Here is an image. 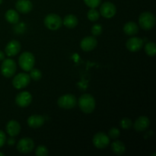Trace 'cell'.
Instances as JSON below:
<instances>
[{
    "label": "cell",
    "mask_w": 156,
    "mask_h": 156,
    "mask_svg": "<svg viewBox=\"0 0 156 156\" xmlns=\"http://www.w3.org/2000/svg\"><path fill=\"white\" fill-rule=\"evenodd\" d=\"M57 105L62 109H73L77 105V99L72 94H66L60 96L57 101Z\"/></svg>",
    "instance_id": "cell-5"
},
{
    "label": "cell",
    "mask_w": 156,
    "mask_h": 156,
    "mask_svg": "<svg viewBox=\"0 0 156 156\" xmlns=\"http://www.w3.org/2000/svg\"><path fill=\"white\" fill-rule=\"evenodd\" d=\"M18 64L24 71L29 72L34 66V56L30 52H24L18 58Z\"/></svg>",
    "instance_id": "cell-2"
},
{
    "label": "cell",
    "mask_w": 156,
    "mask_h": 156,
    "mask_svg": "<svg viewBox=\"0 0 156 156\" xmlns=\"http://www.w3.org/2000/svg\"><path fill=\"white\" fill-rule=\"evenodd\" d=\"M21 50V44L18 41L12 40L8 43L5 48V53L8 56H15Z\"/></svg>",
    "instance_id": "cell-15"
},
{
    "label": "cell",
    "mask_w": 156,
    "mask_h": 156,
    "mask_svg": "<svg viewBox=\"0 0 156 156\" xmlns=\"http://www.w3.org/2000/svg\"><path fill=\"white\" fill-rule=\"evenodd\" d=\"M123 32L128 36H133L139 32V26L133 21H128L123 26Z\"/></svg>",
    "instance_id": "cell-19"
},
{
    "label": "cell",
    "mask_w": 156,
    "mask_h": 156,
    "mask_svg": "<svg viewBox=\"0 0 156 156\" xmlns=\"http://www.w3.org/2000/svg\"><path fill=\"white\" fill-rule=\"evenodd\" d=\"M144 41L143 39L137 37H132L127 40L126 43V47L129 51L132 53H136L141 50L143 47Z\"/></svg>",
    "instance_id": "cell-11"
},
{
    "label": "cell",
    "mask_w": 156,
    "mask_h": 156,
    "mask_svg": "<svg viewBox=\"0 0 156 156\" xmlns=\"http://www.w3.org/2000/svg\"><path fill=\"white\" fill-rule=\"evenodd\" d=\"M32 101V95L27 91H21L15 98V103L21 108H26L29 106Z\"/></svg>",
    "instance_id": "cell-12"
},
{
    "label": "cell",
    "mask_w": 156,
    "mask_h": 156,
    "mask_svg": "<svg viewBox=\"0 0 156 156\" xmlns=\"http://www.w3.org/2000/svg\"><path fill=\"white\" fill-rule=\"evenodd\" d=\"M15 8L18 12L27 14L33 9V4L30 0H18L15 3Z\"/></svg>",
    "instance_id": "cell-17"
},
{
    "label": "cell",
    "mask_w": 156,
    "mask_h": 156,
    "mask_svg": "<svg viewBox=\"0 0 156 156\" xmlns=\"http://www.w3.org/2000/svg\"><path fill=\"white\" fill-rule=\"evenodd\" d=\"M7 143L9 146H12L15 144V140L14 138V136H11L10 138H9V140H7Z\"/></svg>",
    "instance_id": "cell-32"
},
{
    "label": "cell",
    "mask_w": 156,
    "mask_h": 156,
    "mask_svg": "<svg viewBox=\"0 0 156 156\" xmlns=\"http://www.w3.org/2000/svg\"><path fill=\"white\" fill-rule=\"evenodd\" d=\"M17 69L16 62L12 59H5L1 66V73L4 77L11 78L15 74Z\"/></svg>",
    "instance_id": "cell-6"
},
{
    "label": "cell",
    "mask_w": 156,
    "mask_h": 156,
    "mask_svg": "<svg viewBox=\"0 0 156 156\" xmlns=\"http://www.w3.org/2000/svg\"><path fill=\"white\" fill-rule=\"evenodd\" d=\"M111 147L112 152L117 155H122L126 152V146L124 143L120 140H116L113 142L111 145Z\"/></svg>",
    "instance_id": "cell-20"
},
{
    "label": "cell",
    "mask_w": 156,
    "mask_h": 156,
    "mask_svg": "<svg viewBox=\"0 0 156 156\" xmlns=\"http://www.w3.org/2000/svg\"><path fill=\"white\" fill-rule=\"evenodd\" d=\"M117 9L114 3L111 2H105L100 7V15L105 18H111L116 15Z\"/></svg>",
    "instance_id": "cell-10"
},
{
    "label": "cell",
    "mask_w": 156,
    "mask_h": 156,
    "mask_svg": "<svg viewBox=\"0 0 156 156\" xmlns=\"http://www.w3.org/2000/svg\"><path fill=\"white\" fill-rule=\"evenodd\" d=\"M100 17V13L95 9H91L87 13V18L91 21H96Z\"/></svg>",
    "instance_id": "cell-24"
},
{
    "label": "cell",
    "mask_w": 156,
    "mask_h": 156,
    "mask_svg": "<svg viewBox=\"0 0 156 156\" xmlns=\"http://www.w3.org/2000/svg\"><path fill=\"white\" fill-rule=\"evenodd\" d=\"M35 154L37 156H47L48 155V149L44 146H39L35 150Z\"/></svg>",
    "instance_id": "cell-27"
},
{
    "label": "cell",
    "mask_w": 156,
    "mask_h": 156,
    "mask_svg": "<svg viewBox=\"0 0 156 156\" xmlns=\"http://www.w3.org/2000/svg\"><path fill=\"white\" fill-rule=\"evenodd\" d=\"M4 155H5L4 153H2V152H0V156H4Z\"/></svg>",
    "instance_id": "cell-34"
},
{
    "label": "cell",
    "mask_w": 156,
    "mask_h": 156,
    "mask_svg": "<svg viewBox=\"0 0 156 156\" xmlns=\"http://www.w3.org/2000/svg\"><path fill=\"white\" fill-rule=\"evenodd\" d=\"M150 126V120L146 116H141L136 120L133 126L136 132H143Z\"/></svg>",
    "instance_id": "cell-14"
},
{
    "label": "cell",
    "mask_w": 156,
    "mask_h": 156,
    "mask_svg": "<svg viewBox=\"0 0 156 156\" xmlns=\"http://www.w3.org/2000/svg\"><path fill=\"white\" fill-rule=\"evenodd\" d=\"M145 52L149 56H155L156 54V45L154 42H149L145 45Z\"/></svg>",
    "instance_id": "cell-23"
},
{
    "label": "cell",
    "mask_w": 156,
    "mask_h": 156,
    "mask_svg": "<svg viewBox=\"0 0 156 156\" xmlns=\"http://www.w3.org/2000/svg\"><path fill=\"white\" fill-rule=\"evenodd\" d=\"M5 55L4 52L0 50V61H2L3 59H5Z\"/></svg>",
    "instance_id": "cell-33"
},
{
    "label": "cell",
    "mask_w": 156,
    "mask_h": 156,
    "mask_svg": "<svg viewBox=\"0 0 156 156\" xmlns=\"http://www.w3.org/2000/svg\"><path fill=\"white\" fill-rule=\"evenodd\" d=\"M30 74H29V76H30V79H32V80L34 81H39L40 79L42 78V73H41V72L38 69H31L30 70Z\"/></svg>",
    "instance_id": "cell-25"
},
{
    "label": "cell",
    "mask_w": 156,
    "mask_h": 156,
    "mask_svg": "<svg viewBox=\"0 0 156 156\" xmlns=\"http://www.w3.org/2000/svg\"><path fill=\"white\" fill-rule=\"evenodd\" d=\"M2 2H3V0H0V5H1L2 3Z\"/></svg>",
    "instance_id": "cell-35"
},
{
    "label": "cell",
    "mask_w": 156,
    "mask_h": 156,
    "mask_svg": "<svg viewBox=\"0 0 156 156\" xmlns=\"http://www.w3.org/2000/svg\"><path fill=\"white\" fill-rule=\"evenodd\" d=\"M34 149V142L29 137L21 139L17 143V150L22 154H28Z\"/></svg>",
    "instance_id": "cell-7"
},
{
    "label": "cell",
    "mask_w": 156,
    "mask_h": 156,
    "mask_svg": "<svg viewBox=\"0 0 156 156\" xmlns=\"http://www.w3.org/2000/svg\"><path fill=\"white\" fill-rule=\"evenodd\" d=\"M30 78L27 73H21L15 76L12 79V85L16 89H22L30 84Z\"/></svg>",
    "instance_id": "cell-8"
},
{
    "label": "cell",
    "mask_w": 156,
    "mask_h": 156,
    "mask_svg": "<svg viewBox=\"0 0 156 156\" xmlns=\"http://www.w3.org/2000/svg\"><path fill=\"white\" fill-rule=\"evenodd\" d=\"M139 24H140V27L143 30H151L153 28L155 24V15L149 12H143L139 17Z\"/></svg>",
    "instance_id": "cell-3"
},
{
    "label": "cell",
    "mask_w": 156,
    "mask_h": 156,
    "mask_svg": "<svg viewBox=\"0 0 156 156\" xmlns=\"http://www.w3.org/2000/svg\"><path fill=\"white\" fill-rule=\"evenodd\" d=\"M120 136V132L117 128L112 127L108 132V136L109 138L113 139V140H117Z\"/></svg>",
    "instance_id": "cell-28"
},
{
    "label": "cell",
    "mask_w": 156,
    "mask_h": 156,
    "mask_svg": "<svg viewBox=\"0 0 156 156\" xmlns=\"http://www.w3.org/2000/svg\"><path fill=\"white\" fill-rule=\"evenodd\" d=\"M79 107L81 111L85 114H91L95 108V100L90 94H84L81 95L78 101Z\"/></svg>",
    "instance_id": "cell-1"
},
{
    "label": "cell",
    "mask_w": 156,
    "mask_h": 156,
    "mask_svg": "<svg viewBox=\"0 0 156 156\" xmlns=\"http://www.w3.org/2000/svg\"><path fill=\"white\" fill-rule=\"evenodd\" d=\"M87 6L91 9H95L98 6L100 5L101 0H84Z\"/></svg>",
    "instance_id": "cell-29"
},
{
    "label": "cell",
    "mask_w": 156,
    "mask_h": 156,
    "mask_svg": "<svg viewBox=\"0 0 156 156\" xmlns=\"http://www.w3.org/2000/svg\"><path fill=\"white\" fill-rule=\"evenodd\" d=\"M102 33V26L99 24H95L91 27V34L94 36H99Z\"/></svg>",
    "instance_id": "cell-30"
},
{
    "label": "cell",
    "mask_w": 156,
    "mask_h": 156,
    "mask_svg": "<svg viewBox=\"0 0 156 156\" xmlns=\"http://www.w3.org/2000/svg\"><path fill=\"white\" fill-rule=\"evenodd\" d=\"M6 142V136L2 130H0V148L2 147Z\"/></svg>",
    "instance_id": "cell-31"
},
{
    "label": "cell",
    "mask_w": 156,
    "mask_h": 156,
    "mask_svg": "<svg viewBox=\"0 0 156 156\" xmlns=\"http://www.w3.org/2000/svg\"><path fill=\"white\" fill-rule=\"evenodd\" d=\"M97 44L98 41L94 37L88 36L85 37L81 41L80 47L83 51L89 52L95 49V47H97Z\"/></svg>",
    "instance_id": "cell-13"
},
{
    "label": "cell",
    "mask_w": 156,
    "mask_h": 156,
    "mask_svg": "<svg viewBox=\"0 0 156 156\" xmlns=\"http://www.w3.org/2000/svg\"><path fill=\"white\" fill-rule=\"evenodd\" d=\"M93 144L100 149H105L110 144V138L104 132H98L93 136Z\"/></svg>",
    "instance_id": "cell-9"
},
{
    "label": "cell",
    "mask_w": 156,
    "mask_h": 156,
    "mask_svg": "<svg viewBox=\"0 0 156 156\" xmlns=\"http://www.w3.org/2000/svg\"><path fill=\"white\" fill-rule=\"evenodd\" d=\"M5 20L10 24H17L19 21V15L14 9H9L5 15Z\"/></svg>",
    "instance_id": "cell-22"
},
{
    "label": "cell",
    "mask_w": 156,
    "mask_h": 156,
    "mask_svg": "<svg viewBox=\"0 0 156 156\" xmlns=\"http://www.w3.org/2000/svg\"><path fill=\"white\" fill-rule=\"evenodd\" d=\"M120 126L123 129H129L133 126V122L128 117H123L120 122Z\"/></svg>",
    "instance_id": "cell-26"
},
{
    "label": "cell",
    "mask_w": 156,
    "mask_h": 156,
    "mask_svg": "<svg viewBox=\"0 0 156 156\" xmlns=\"http://www.w3.org/2000/svg\"><path fill=\"white\" fill-rule=\"evenodd\" d=\"M78 23H79V20H78L77 17L74 15H67L66 16H65V18H63V21H62V24L67 27V28H74L76 26L78 25Z\"/></svg>",
    "instance_id": "cell-21"
},
{
    "label": "cell",
    "mask_w": 156,
    "mask_h": 156,
    "mask_svg": "<svg viewBox=\"0 0 156 156\" xmlns=\"http://www.w3.org/2000/svg\"><path fill=\"white\" fill-rule=\"evenodd\" d=\"M44 25L50 30H56L62 25V20L56 14H49L44 18Z\"/></svg>",
    "instance_id": "cell-4"
},
{
    "label": "cell",
    "mask_w": 156,
    "mask_h": 156,
    "mask_svg": "<svg viewBox=\"0 0 156 156\" xmlns=\"http://www.w3.org/2000/svg\"><path fill=\"white\" fill-rule=\"evenodd\" d=\"M27 124L30 128L33 129H37V128L41 127L45 123V119L43 116L37 115V114H34V115H31L27 118Z\"/></svg>",
    "instance_id": "cell-16"
},
{
    "label": "cell",
    "mask_w": 156,
    "mask_h": 156,
    "mask_svg": "<svg viewBox=\"0 0 156 156\" xmlns=\"http://www.w3.org/2000/svg\"><path fill=\"white\" fill-rule=\"evenodd\" d=\"M6 132L10 136H16L20 133L21 131V126L19 123L15 120H12L8 122L5 126Z\"/></svg>",
    "instance_id": "cell-18"
}]
</instances>
